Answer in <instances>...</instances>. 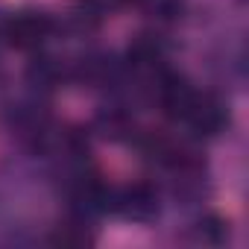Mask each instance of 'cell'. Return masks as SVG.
Returning <instances> with one entry per match:
<instances>
[{
    "instance_id": "6da1fadb",
    "label": "cell",
    "mask_w": 249,
    "mask_h": 249,
    "mask_svg": "<svg viewBox=\"0 0 249 249\" xmlns=\"http://www.w3.org/2000/svg\"><path fill=\"white\" fill-rule=\"evenodd\" d=\"M161 191L150 182H135V185H123V188H111L108 196V211L129 220V223H156L161 217Z\"/></svg>"
},
{
    "instance_id": "7a4b0ae2",
    "label": "cell",
    "mask_w": 249,
    "mask_h": 249,
    "mask_svg": "<svg viewBox=\"0 0 249 249\" xmlns=\"http://www.w3.org/2000/svg\"><path fill=\"white\" fill-rule=\"evenodd\" d=\"M176 123H182V126L191 135H196V138H217L229 126V106L217 94L194 88V94L185 103V108L176 117Z\"/></svg>"
},
{
    "instance_id": "3957f363",
    "label": "cell",
    "mask_w": 249,
    "mask_h": 249,
    "mask_svg": "<svg viewBox=\"0 0 249 249\" xmlns=\"http://www.w3.org/2000/svg\"><path fill=\"white\" fill-rule=\"evenodd\" d=\"M56 33V18L50 12L41 9H21V12H9V24H6V36L3 41H9L18 50H41Z\"/></svg>"
},
{
    "instance_id": "277c9868",
    "label": "cell",
    "mask_w": 249,
    "mask_h": 249,
    "mask_svg": "<svg viewBox=\"0 0 249 249\" xmlns=\"http://www.w3.org/2000/svg\"><path fill=\"white\" fill-rule=\"evenodd\" d=\"M68 79V71L50 59V56H36L27 68V82L38 91V94H47V91H56L62 82Z\"/></svg>"
},
{
    "instance_id": "5b68a950",
    "label": "cell",
    "mask_w": 249,
    "mask_h": 249,
    "mask_svg": "<svg viewBox=\"0 0 249 249\" xmlns=\"http://www.w3.org/2000/svg\"><path fill=\"white\" fill-rule=\"evenodd\" d=\"M188 240L196 246H220L229 240V223L217 214H205L188 229Z\"/></svg>"
},
{
    "instance_id": "8992f818",
    "label": "cell",
    "mask_w": 249,
    "mask_h": 249,
    "mask_svg": "<svg viewBox=\"0 0 249 249\" xmlns=\"http://www.w3.org/2000/svg\"><path fill=\"white\" fill-rule=\"evenodd\" d=\"M88 223L91 220H85L79 214H71V220L56 226V231L50 234V243H59V246H88V243H94V231H91Z\"/></svg>"
},
{
    "instance_id": "52a82bcc",
    "label": "cell",
    "mask_w": 249,
    "mask_h": 249,
    "mask_svg": "<svg viewBox=\"0 0 249 249\" xmlns=\"http://www.w3.org/2000/svg\"><path fill=\"white\" fill-rule=\"evenodd\" d=\"M6 24H9V12L0 6V41H3V36H6Z\"/></svg>"
}]
</instances>
